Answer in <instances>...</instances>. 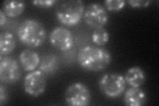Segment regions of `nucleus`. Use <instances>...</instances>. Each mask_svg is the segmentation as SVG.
<instances>
[{
    "label": "nucleus",
    "instance_id": "f257e3e1",
    "mask_svg": "<svg viewBox=\"0 0 159 106\" xmlns=\"http://www.w3.org/2000/svg\"><path fill=\"white\" fill-rule=\"evenodd\" d=\"M111 55L107 50L93 45H87L80 49L77 54L79 64L91 72H99L108 67Z\"/></svg>",
    "mask_w": 159,
    "mask_h": 106
},
{
    "label": "nucleus",
    "instance_id": "f03ea898",
    "mask_svg": "<svg viewBox=\"0 0 159 106\" xmlns=\"http://www.w3.org/2000/svg\"><path fill=\"white\" fill-rule=\"evenodd\" d=\"M20 41L26 46L36 48L42 45L47 39V31L44 25L34 19L23 21L17 30Z\"/></svg>",
    "mask_w": 159,
    "mask_h": 106
},
{
    "label": "nucleus",
    "instance_id": "7ed1b4c3",
    "mask_svg": "<svg viewBox=\"0 0 159 106\" xmlns=\"http://www.w3.org/2000/svg\"><path fill=\"white\" fill-rule=\"evenodd\" d=\"M84 13V3L81 0H69L60 3L56 9L58 21L66 26H74L80 21Z\"/></svg>",
    "mask_w": 159,
    "mask_h": 106
},
{
    "label": "nucleus",
    "instance_id": "20e7f679",
    "mask_svg": "<svg viewBox=\"0 0 159 106\" xmlns=\"http://www.w3.org/2000/svg\"><path fill=\"white\" fill-rule=\"evenodd\" d=\"M99 88L109 98L120 97L125 92L127 83L124 76L116 72H107L99 78Z\"/></svg>",
    "mask_w": 159,
    "mask_h": 106
},
{
    "label": "nucleus",
    "instance_id": "39448f33",
    "mask_svg": "<svg viewBox=\"0 0 159 106\" xmlns=\"http://www.w3.org/2000/svg\"><path fill=\"white\" fill-rule=\"evenodd\" d=\"M64 99L68 105L86 106L90 104L91 93L84 84L74 82L66 88Z\"/></svg>",
    "mask_w": 159,
    "mask_h": 106
},
{
    "label": "nucleus",
    "instance_id": "423d86ee",
    "mask_svg": "<svg viewBox=\"0 0 159 106\" xmlns=\"http://www.w3.org/2000/svg\"><path fill=\"white\" fill-rule=\"evenodd\" d=\"M47 78L40 70H33L25 77L23 88L25 92L32 97L37 98L46 90Z\"/></svg>",
    "mask_w": 159,
    "mask_h": 106
},
{
    "label": "nucleus",
    "instance_id": "0eeeda50",
    "mask_svg": "<svg viewBox=\"0 0 159 106\" xmlns=\"http://www.w3.org/2000/svg\"><path fill=\"white\" fill-rule=\"evenodd\" d=\"M84 19L86 23L94 29L103 27L109 19L106 8L99 3H89L84 10Z\"/></svg>",
    "mask_w": 159,
    "mask_h": 106
},
{
    "label": "nucleus",
    "instance_id": "6e6552de",
    "mask_svg": "<svg viewBox=\"0 0 159 106\" xmlns=\"http://www.w3.org/2000/svg\"><path fill=\"white\" fill-rule=\"evenodd\" d=\"M0 80L5 84H13L21 77V70L17 60L11 57L0 58Z\"/></svg>",
    "mask_w": 159,
    "mask_h": 106
},
{
    "label": "nucleus",
    "instance_id": "1a4fd4ad",
    "mask_svg": "<svg viewBox=\"0 0 159 106\" xmlns=\"http://www.w3.org/2000/svg\"><path fill=\"white\" fill-rule=\"evenodd\" d=\"M49 40L52 46L63 52L71 49L74 44L72 33L69 29L63 27L54 28L50 33Z\"/></svg>",
    "mask_w": 159,
    "mask_h": 106
},
{
    "label": "nucleus",
    "instance_id": "9d476101",
    "mask_svg": "<svg viewBox=\"0 0 159 106\" xmlns=\"http://www.w3.org/2000/svg\"><path fill=\"white\" fill-rule=\"evenodd\" d=\"M19 58L22 68L29 72H32L36 69L41 61L39 54L30 49L23 50L20 53Z\"/></svg>",
    "mask_w": 159,
    "mask_h": 106
},
{
    "label": "nucleus",
    "instance_id": "9b49d317",
    "mask_svg": "<svg viewBox=\"0 0 159 106\" xmlns=\"http://www.w3.org/2000/svg\"><path fill=\"white\" fill-rule=\"evenodd\" d=\"M147 95L139 88H129L124 95V103L129 106H142L147 102Z\"/></svg>",
    "mask_w": 159,
    "mask_h": 106
},
{
    "label": "nucleus",
    "instance_id": "f8f14e48",
    "mask_svg": "<svg viewBox=\"0 0 159 106\" xmlns=\"http://www.w3.org/2000/svg\"><path fill=\"white\" fill-rule=\"evenodd\" d=\"M124 78L131 87L140 88L145 82L146 75L141 67H133L127 70Z\"/></svg>",
    "mask_w": 159,
    "mask_h": 106
},
{
    "label": "nucleus",
    "instance_id": "ddd939ff",
    "mask_svg": "<svg viewBox=\"0 0 159 106\" xmlns=\"http://www.w3.org/2000/svg\"><path fill=\"white\" fill-rule=\"evenodd\" d=\"M58 68L59 60L55 54H47L40 61L39 70L44 74L52 75L55 74Z\"/></svg>",
    "mask_w": 159,
    "mask_h": 106
},
{
    "label": "nucleus",
    "instance_id": "4468645a",
    "mask_svg": "<svg viewBox=\"0 0 159 106\" xmlns=\"http://www.w3.org/2000/svg\"><path fill=\"white\" fill-rule=\"evenodd\" d=\"M25 4L23 1L7 0L3 3V11L10 17H16L21 15L25 9Z\"/></svg>",
    "mask_w": 159,
    "mask_h": 106
},
{
    "label": "nucleus",
    "instance_id": "2eb2a0df",
    "mask_svg": "<svg viewBox=\"0 0 159 106\" xmlns=\"http://www.w3.org/2000/svg\"><path fill=\"white\" fill-rule=\"evenodd\" d=\"M16 45V39L11 33H2L0 35V54L1 56L11 53Z\"/></svg>",
    "mask_w": 159,
    "mask_h": 106
},
{
    "label": "nucleus",
    "instance_id": "dca6fc26",
    "mask_svg": "<svg viewBox=\"0 0 159 106\" xmlns=\"http://www.w3.org/2000/svg\"><path fill=\"white\" fill-rule=\"evenodd\" d=\"M92 41L98 46H103L107 43L109 39V34L103 27L96 29L92 34Z\"/></svg>",
    "mask_w": 159,
    "mask_h": 106
},
{
    "label": "nucleus",
    "instance_id": "f3484780",
    "mask_svg": "<svg viewBox=\"0 0 159 106\" xmlns=\"http://www.w3.org/2000/svg\"><path fill=\"white\" fill-rule=\"evenodd\" d=\"M104 4L109 11L119 12L125 6L126 2L124 0H106Z\"/></svg>",
    "mask_w": 159,
    "mask_h": 106
},
{
    "label": "nucleus",
    "instance_id": "a211bd4d",
    "mask_svg": "<svg viewBox=\"0 0 159 106\" xmlns=\"http://www.w3.org/2000/svg\"><path fill=\"white\" fill-rule=\"evenodd\" d=\"M57 2L56 0H34L32 2V3L41 8H49L52 7Z\"/></svg>",
    "mask_w": 159,
    "mask_h": 106
},
{
    "label": "nucleus",
    "instance_id": "6ab92c4d",
    "mask_svg": "<svg viewBox=\"0 0 159 106\" xmlns=\"http://www.w3.org/2000/svg\"><path fill=\"white\" fill-rule=\"evenodd\" d=\"M150 0H129L127 3L129 6L134 8H140V7H147L151 3Z\"/></svg>",
    "mask_w": 159,
    "mask_h": 106
},
{
    "label": "nucleus",
    "instance_id": "aec40b11",
    "mask_svg": "<svg viewBox=\"0 0 159 106\" xmlns=\"http://www.w3.org/2000/svg\"><path fill=\"white\" fill-rule=\"evenodd\" d=\"M8 102V93L6 87L3 84L0 85V105L6 104Z\"/></svg>",
    "mask_w": 159,
    "mask_h": 106
},
{
    "label": "nucleus",
    "instance_id": "412c9836",
    "mask_svg": "<svg viewBox=\"0 0 159 106\" xmlns=\"http://www.w3.org/2000/svg\"><path fill=\"white\" fill-rule=\"evenodd\" d=\"M6 16V14L4 12L2 9L1 11H0V25H1V27H3L7 22V19Z\"/></svg>",
    "mask_w": 159,
    "mask_h": 106
}]
</instances>
